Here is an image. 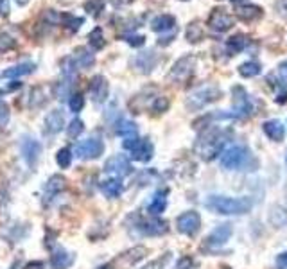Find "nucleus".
Returning a JSON list of instances; mask_svg holds the SVG:
<instances>
[{
    "label": "nucleus",
    "instance_id": "obj_26",
    "mask_svg": "<svg viewBox=\"0 0 287 269\" xmlns=\"http://www.w3.org/2000/svg\"><path fill=\"white\" fill-rule=\"evenodd\" d=\"M72 59H74L77 68H90L95 63V56L86 49H77L76 54L72 56Z\"/></svg>",
    "mask_w": 287,
    "mask_h": 269
},
{
    "label": "nucleus",
    "instance_id": "obj_41",
    "mask_svg": "<svg viewBox=\"0 0 287 269\" xmlns=\"http://www.w3.org/2000/svg\"><path fill=\"white\" fill-rule=\"evenodd\" d=\"M167 108H169V101H167L165 97H156L154 99V103H152V110L158 113L165 112Z\"/></svg>",
    "mask_w": 287,
    "mask_h": 269
},
{
    "label": "nucleus",
    "instance_id": "obj_7",
    "mask_svg": "<svg viewBox=\"0 0 287 269\" xmlns=\"http://www.w3.org/2000/svg\"><path fill=\"white\" fill-rule=\"evenodd\" d=\"M104 172L110 174V178H122L133 172V165L124 154H115L104 163Z\"/></svg>",
    "mask_w": 287,
    "mask_h": 269
},
{
    "label": "nucleus",
    "instance_id": "obj_34",
    "mask_svg": "<svg viewBox=\"0 0 287 269\" xmlns=\"http://www.w3.org/2000/svg\"><path fill=\"white\" fill-rule=\"evenodd\" d=\"M170 259H172V253H163L161 257L154 259L152 262H149V264H145L144 268H140V269H165L167 266H169Z\"/></svg>",
    "mask_w": 287,
    "mask_h": 269
},
{
    "label": "nucleus",
    "instance_id": "obj_27",
    "mask_svg": "<svg viewBox=\"0 0 287 269\" xmlns=\"http://www.w3.org/2000/svg\"><path fill=\"white\" fill-rule=\"evenodd\" d=\"M74 85V76H63V81H59L54 92H56V97L59 101H67V97H70V90Z\"/></svg>",
    "mask_w": 287,
    "mask_h": 269
},
{
    "label": "nucleus",
    "instance_id": "obj_5",
    "mask_svg": "<svg viewBox=\"0 0 287 269\" xmlns=\"http://www.w3.org/2000/svg\"><path fill=\"white\" fill-rule=\"evenodd\" d=\"M250 158V151L244 145H232V147H228L221 154V165L224 169L235 170L246 165Z\"/></svg>",
    "mask_w": 287,
    "mask_h": 269
},
{
    "label": "nucleus",
    "instance_id": "obj_9",
    "mask_svg": "<svg viewBox=\"0 0 287 269\" xmlns=\"http://www.w3.org/2000/svg\"><path fill=\"white\" fill-rule=\"evenodd\" d=\"M158 61H160V58L154 50H144V52L135 54L133 59H131V65L140 74H151L156 68Z\"/></svg>",
    "mask_w": 287,
    "mask_h": 269
},
{
    "label": "nucleus",
    "instance_id": "obj_35",
    "mask_svg": "<svg viewBox=\"0 0 287 269\" xmlns=\"http://www.w3.org/2000/svg\"><path fill=\"white\" fill-rule=\"evenodd\" d=\"M83 130H85V122L81 121V119H72L67 126V134L70 138H77V136H81Z\"/></svg>",
    "mask_w": 287,
    "mask_h": 269
},
{
    "label": "nucleus",
    "instance_id": "obj_46",
    "mask_svg": "<svg viewBox=\"0 0 287 269\" xmlns=\"http://www.w3.org/2000/svg\"><path fill=\"white\" fill-rule=\"evenodd\" d=\"M9 11H11L9 0H0V14H2V16H7Z\"/></svg>",
    "mask_w": 287,
    "mask_h": 269
},
{
    "label": "nucleus",
    "instance_id": "obj_16",
    "mask_svg": "<svg viewBox=\"0 0 287 269\" xmlns=\"http://www.w3.org/2000/svg\"><path fill=\"white\" fill-rule=\"evenodd\" d=\"M65 185H67V181H65V178H63L61 174L50 176L49 181H47V185H45L43 205H47V201H49V199H54V196H58L63 188H65Z\"/></svg>",
    "mask_w": 287,
    "mask_h": 269
},
{
    "label": "nucleus",
    "instance_id": "obj_38",
    "mask_svg": "<svg viewBox=\"0 0 287 269\" xmlns=\"http://www.w3.org/2000/svg\"><path fill=\"white\" fill-rule=\"evenodd\" d=\"M85 9L92 16H99L101 11L104 9V0H88L85 4Z\"/></svg>",
    "mask_w": 287,
    "mask_h": 269
},
{
    "label": "nucleus",
    "instance_id": "obj_49",
    "mask_svg": "<svg viewBox=\"0 0 287 269\" xmlns=\"http://www.w3.org/2000/svg\"><path fill=\"white\" fill-rule=\"evenodd\" d=\"M278 70H280L282 77H287V61H282V63H280V67H278Z\"/></svg>",
    "mask_w": 287,
    "mask_h": 269
},
{
    "label": "nucleus",
    "instance_id": "obj_14",
    "mask_svg": "<svg viewBox=\"0 0 287 269\" xmlns=\"http://www.w3.org/2000/svg\"><path fill=\"white\" fill-rule=\"evenodd\" d=\"M251 112V103L242 88H233V117H246Z\"/></svg>",
    "mask_w": 287,
    "mask_h": 269
},
{
    "label": "nucleus",
    "instance_id": "obj_4",
    "mask_svg": "<svg viewBox=\"0 0 287 269\" xmlns=\"http://www.w3.org/2000/svg\"><path fill=\"white\" fill-rule=\"evenodd\" d=\"M74 154L81 160H95L101 154H104V142L101 136H88L81 140L74 147Z\"/></svg>",
    "mask_w": 287,
    "mask_h": 269
},
{
    "label": "nucleus",
    "instance_id": "obj_51",
    "mask_svg": "<svg viewBox=\"0 0 287 269\" xmlns=\"http://www.w3.org/2000/svg\"><path fill=\"white\" fill-rule=\"evenodd\" d=\"M16 2H18V5H25L29 0H16Z\"/></svg>",
    "mask_w": 287,
    "mask_h": 269
},
{
    "label": "nucleus",
    "instance_id": "obj_3",
    "mask_svg": "<svg viewBox=\"0 0 287 269\" xmlns=\"http://www.w3.org/2000/svg\"><path fill=\"white\" fill-rule=\"evenodd\" d=\"M221 97V90L214 85H205L196 88L194 92H190L185 101V106L190 110V112H199L205 106H208L210 103L217 101Z\"/></svg>",
    "mask_w": 287,
    "mask_h": 269
},
{
    "label": "nucleus",
    "instance_id": "obj_36",
    "mask_svg": "<svg viewBox=\"0 0 287 269\" xmlns=\"http://www.w3.org/2000/svg\"><path fill=\"white\" fill-rule=\"evenodd\" d=\"M72 151L68 147H61L58 151V154H56V161H58V165L61 167V169H68L72 163Z\"/></svg>",
    "mask_w": 287,
    "mask_h": 269
},
{
    "label": "nucleus",
    "instance_id": "obj_2",
    "mask_svg": "<svg viewBox=\"0 0 287 269\" xmlns=\"http://www.w3.org/2000/svg\"><path fill=\"white\" fill-rule=\"evenodd\" d=\"M224 134L219 130H206L196 142V151L203 160H212L223 151Z\"/></svg>",
    "mask_w": 287,
    "mask_h": 269
},
{
    "label": "nucleus",
    "instance_id": "obj_18",
    "mask_svg": "<svg viewBox=\"0 0 287 269\" xmlns=\"http://www.w3.org/2000/svg\"><path fill=\"white\" fill-rule=\"evenodd\" d=\"M74 260H76V257L72 255L70 251L58 248V250L50 255V266H52V269H67L74 264Z\"/></svg>",
    "mask_w": 287,
    "mask_h": 269
},
{
    "label": "nucleus",
    "instance_id": "obj_32",
    "mask_svg": "<svg viewBox=\"0 0 287 269\" xmlns=\"http://www.w3.org/2000/svg\"><path fill=\"white\" fill-rule=\"evenodd\" d=\"M260 63L257 61H246L242 63L241 67H239V74H241L242 77H255L260 74Z\"/></svg>",
    "mask_w": 287,
    "mask_h": 269
},
{
    "label": "nucleus",
    "instance_id": "obj_43",
    "mask_svg": "<svg viewBox=\"0 0 287 269\" xmlns=\"http://www.w3.org/2000/svg\"><path fill=\"white\" fill-rule=\"evenodd\" d=\"M83 23H85V18H70V20H68V23H67V29L70 32H76L77 29L83 25Z\"/></svg>",
    "mask_w": 287,
    "mask_h": 269
},
{
    "label": "nucleus",
    "instance_id": "obj_1",
    "mask_svg": "<svg viewBox=\"0 0 287 269\" xmlns=\"http://www.w3.org/2000/svg\"><path fill=\"white\" fill-rule=\"evenodd\" d=\"M250 197H228V196H210L205 206L208 210L221 215H241L251 210Z\"/></svg>",
    "mask_w": 287,
    "mask_h": 269
},
{
    "label": "nucleus",
    "instance_id": "obj_22",
    "mask_svg": "<svg viewBox=\"0 0 287 269\" xmlns=\"http://www.w3.org/2000/svg\"><path fill=\"white\" fill-rule=\"evenodd\" d=\"M264 133L268 134L271 140H275V142H280V140H284V134H286V126H284L280 121H277V119H273V121H266Z\"/></svg>",
    "mask_w": 287,
    "mask_h": 269
},
{
    "label": "nucleus",
    "instance_id": "obj_12",
    "mask_svg": "<svg viewBox=\"0 0 287 269\" xmlns=\"http://www.w3.org/2000/svg\"><path fill=\"white\" fill-rule=\"evenodd\" d=\"M137 226V232L142 233V235H163V233L169 230L165 221L158 219V217H152V219H144V221H139V223L135 224Z\"/></svg>",
    "mask_w": 287,
    "mask_h": 269
},
{
    "label": "nucleus",
    "instance_id": "obj_6",
    "mask_svg": "<svg viewBox=\"0 0 287 269\" xmlns=\"http://www.w3.org/2000/svg\"><path fill=\"white\" fill-rule=\"evenodd\" d=\"M196 58L194 56H183V58H179L178 61L172 65V68H170L169 72V77L172 81H176V83H183V81H187L188 77L194 74V68H196Z\"/></svg>",
    "mask_w": 287,
    "mask_h": 269
},
{
    "label": "nucleus",
    "instance_id": "obj_50",
    "mask_svg": "<svg viewBox=\"0 0 287 269\" xmlns=\"http://www.w3.org/2000/svg\"><path fill=\"white\" fill-rule=\"evenodd\" d=\"M97 269H113V268H112L110 264H103V266H99Z\"/></svg>",
    "mask_w": 287,
    "mask_h": 269
},
{
    "label": "nucleus",
    "instance_id": "obj_45",
    "mask_svg": "<svg viewBox=\"0 0 287 269\" xmlns=\"http://www.w3.org/2000/svg\"><path fill=\"white\" fill-rule=\"evenodd\" d=\"M190 268H192V259H190V257H183V259H179L178 269H190Z\"/></svg>",
    "mask_w": 287,
    "mask_h": 269
},
{
    "label": "nucleus",
    "instance_id": "obj_24",
    "mask_svg": "<svg viewBox=\"0 0 287 269\" xmlns=\"http://www.w3.org/2000/svg\"><path fill=\"white\" fill-rule=\"evenodd\" d=\"M174 25H176V18L170 16V14H160V16H156L151 22V29L154 32L170 31V29H174Z\"/></svg>",
    "mask_w": 287,
    "mask_h": 269
},
{
    "label": "nucleus",
    "instance_id": "obj_33",
    "mask_svg": "<svg viewBox=\"0 0 287 269\" xmlns=\"http://www.w3.org/2000/svg\"><path fill=\"white\" fill-rule=\"evenodd\" d=\"M88 41H90V45H92V49H95V50H101L104 47V36H103V29L101 27H95L94 31L90 32V36H88Z\"/></svg>",
    "mask_w": 287,
    "mask_h": 269
},
{
    "label": "nucleus",
    "instance_id": "obj_17",
    "mask_svg": "<svg viewBox=\"0 0 287 269\" xmlns=\"http://www.w3.org/2000/svg\"><path fill=\"white\" fill-rule=\"evenodd\" d=\"M65 128V115L61 110H52L45 117V131L49 134H58Z\"/></svg>",
    "mask_w": 287,
    "mask_h": 269
},
{
    "label": "nucleus",
    "instance_id": "obj_40",
    "mask_svg": "<svg viewBox=\"0 0 287 269\" xmlns=\"http://www.w3.org/2000/svg\"><path fill=\"white\" fill-rule=\"evenodd\" d=\"M14 47L13 36H9L7 32H0V50H7Z\"/></svg>",
    "mask_w": 287,
    "mask_h": 269
},
{
    "label": "nucleus",
    "instance_id": "obj_48",
    "mask_svg": "<svg viewBox=\"0 0 287 269\" xmlns=\"http://www.w3.org/2000/svg\"><path fill=\"white\" fill-rule=\"evenodd\" d=\"M25 269H43V264L41 262H29Z\"/></svg>",
    "mask_w": 287,
    "mask_h": 269
},
{
    "label": "nucleus",
    "instance_id": "obj_44",
    "mask_svg": "<svg viewBox=\"0 0 287 269\" xmlns=\"http://www.w3.org/2000/svg\"><path fill=\"white\" fill-rule=\"evenodd\" d=\"M126 40H128V43H130L131 47H142V45L145 43V38H144L142 34L140 36H128Z\"/></svg>",
    "mask_w": 287,
    "mask_h": 269
},
{
    "label": "nucleus",
    "instance_id": "obj_28",
    "mask_svg": "<svg viewBox=\"0 0 287 269\" xmlns=\"http://www.w3.org/2000/svg\"><path fill=\"white\" fill-rule=\"evenodd\" d=\"M115 131L119 136H124V138H128V136H137V134H139L137 124H135L133 121H126V119H121V121L117 122Z\"/></svg>",
    "mask_w": 287,
    "mask_h": 269
},
{
    "label": "nucleus",
    "instance_id": "obj_19",
    "mask_svg": "<svg viewBox=\"0 0 287 269\" xmlns=\"http://www.w3.org/2000/svg\"><path fill=\"white\" fill-rule=\"evenodd\" d=\"M154 154V147L147 138H140V142L137 143V147L131 151V158L137 161H149Z\"/></svg>",
    "mask_w": 287,
    "mask_h": 269
},
{
    "label": "nucleus",
    "instance_id": "obj_52",
    "mask_svg": "<svg viewBox=\"0 0 287 269\" xmlns=\"http://www.w3.org/2000/svg\"><path fill=\"white\" fill-rule=\"evenodd\" d=\"M18 266H20V262H14L13 268H11V269H18Z\"/></svg>",
    "mask_w": 287,
    "mask_h": 269
},
{
    "label": "nucleus",
    "instance_id": "obj_30",
    "mask_svg": "<svg viewBox=\"0 0 287 269\" xmlns=\"http://www.w3.org/2000/svg\"><path fill=\"white\" fill-rule=\"evenodd\" d=\"M260 14H262V9L257 7V5H239L237 7V16L241 18V20H246V22H250V20H255V18H259Z\"/></svg>",
    "mask_w": 287,
    "mask_h": 269
},
{
    "label": "nucleus",
    "instance_id": "obj_39",
    "mask_svg": "<svg viewBox=\"0 0 287 269\" xmlns=\"http://www.w3.org/2000/svg\"><path fill=\"white\" fill-rule=\"evenodd\" d=\"M9 117H11V115H9V106L5 103H2V101H0V130L7 126Z\"/></svg>",
    "mask_w": 287,
    "mask_h": 269
},
{
    "label": "nucleus",
    "instance_id": "obj_31",
    "mask_svg": "<svg viewBox=\"0 0 287 269\" xmlns=\"http://www.w3.org/2000/svg\"><path fill=\"white\" fill-rule=\"evenodd\" d=\"M185 38H187L190 43H197V41H201V38H203L201 23H199V22H190V23H188L187 31H185Z\"/></svg>",
    "mask_w": 287,
    "mask_h": 269
},
{
    "label": "nucleus",
    "instance_id": "obj_20",
    "mask_svg": "<svg viewBox=\"0 0 287 269\" xmlns=\"http://www.w3.org/2000/svg\"><path fill=\"white\" fill-rule=\"evenodd\" d=\"M36 68L34 63H20V65H14V67H9L7 70L2 72V77H9V79H16V77H23L32 74Z\"/></svg>",
    "mask_w": 287,
    "mask_h": 269
},
{
    "label": "nucleus",
    "instance_id": "obj_25",
    "mask_svg": "<svg viewBox=\"0 0 287 269\" xmlns=\"http://www.w3.org/2000/svg\"><path fill=\"white\" fill-rule=\"evenodd\" d=\"M145 255H147V250L144 246L131 248V250H128L126 253H122L121 262H124V264H128V266H133V264H137L139 260H142Z\"/></svg>",
    "mask_w": 287,
    "mask_h": 269
},
{
    "label": "nucleus",
    "instance_id": "obj_8",
    "mask_svg": "<svg viewBox=\"0 0 287 269\" xmlns=\"http://www.w3.org/2000/svg\"><path fill=\"white\" fill-rule=\"evenodd\" d=\"M176 226H178L179 233L192 237V235H196V233H197V230L201 228V217H199V214H197V212H194V210L183 212L181 215H178V219H176Z\"/></svg>",
    "mask_w": 287,
    "mask_h": 269
},
{
    "label": "nucleus",
    "instance_id": "obj_42",
    "mask_svg": "<svg viewBox=\"0 0 287 269\" xmlns=\"http://www.w3.org/2000/svg\"><path fill=\"white\" fill-rule=\"evenodd\" d=\"M140 142V138H139V134L137 136H128V138H124L122 140V147L126 149V151H133L135 147H137V143Z\"/></svg>",
    "mask_w": 287,
    "mask_h": 269
},
{
    "label": "nucleus",
    "instance_id": "obj_11",
    "mask_svg": "<svg viewBox=\"0 0 287 269\" xmlns=\"http://www.w3.org/2000/svg\"><path fill=\"white\" fill-rule=\"evenodd\" d=\"M233 16L230 13H226V9L217 7L212 11V14L208 16V25L210 29H214L215 32H224L228 31L230 27H233Z\"/></svg>",
    "mask_w": 287,
    "mask_h": 269
},
{
    "label": "nucleus",
    "instance_id": "obj_47",
    "mask_svg": "<svg viewBox=\"0 0 287 269\" xmlns=\"http://www.w3.org/2000/svg\"><path fill=\"white\" fill-rule=\"evenodd\" d=\"M277 264L280 266V268L287 269V251H284V253H280V255L277 257Z\"/></svg>",
    "mask_w": 287,
    "mask_h": 269
},
{
    "label": "nucleus",
    "instance_id": "obj_13",
    "mask_svg": "<svg viewBox=\"0 0 287 269\" xmlns=\"http://www.w3.org/2000/svg\"><path fill=\"white\" fill-rule=\"evenodd\" d=\"M110 94V85L104 76H95L90 81V97L94 101V104H103L108 99Z\"/></svg>",
    "mask_w": 287,
    "mask_h": 269
},
{
    "label": "nucleus",
    "instance_id": "obj_29",
    "mask_svg": "<svg viewBox=\"0 0 287 269\" xmlns=\"http://www.w3.org/2000/svg\"><path fill=\"white\" fill-rule=\"evenodd\" d=\"M248 45H250V38H248V36H244V34H235V36H232L228 41H226V47H228V50L232 54L242 52Z\"/></svg>",
    "mask_w": 287,
    "mask_h": 269
},
{
    "label": "nucleus",
    "instance_id": "obj_21",
    "mask_svg": "<svg viewBox=\"0 0 287 269\" xmlns=\"http://www.w3.org/2000/svg\"><path fill=\"white\" fill-rule=\"evenodd\" d=\"M101 190L106 197H119L124 192V185L121 178H108L101 183Z\"/></svg>",
    "mask_w": 287,
    "mask_h": 269
},
{
    "label": "nucleus",
    "instance_id": "obj_37",
    "mask_svg": "<svg viewBox=\"0 0 287 269\" xmlns=\"http://www.w3.org/2000/svg\"><path fill=\"white\" fill-rule=\"evenodd\" d=\"M68 108H70L72 113H79L83 108H85V97L83 94H74L68 97Z\"/></svg>",
    "mask_w": 287,
    "mask_h": 269
},
{
    "label": "nucleus",
    "instance_id": "obj_23",
    "mask_svg": "<svg viewBox=\"0 0 287 269\" xmlns=\"http://www.w3.org/2000/svg\"><path fill=\"white\" fill-rule=\"evenodd\" d=\"M167 208V190H158L149 203L147 210L151 215H160Z\"/></svg>",
    "mask_w": 287,
    "mask_h": 269
},
{
    "label": "nucleus",
    "instance_id": "obj_15",
    "mask_svg": "<svg viewBox=\"0 0 287 269\" xmlns=\"http://www.w3.org/2000/svg\"><path fill=\"white\" fill-rule=\"evenodd\" d=\"M232 226L230 224H219L217 228L214 230V232L206 237V244L212 248H219V246H224L226 242L230 241V237H232Z\"/></svg>",
    "mask_w": 287,
    "mask_h": 269
},
{
    "label": "nucleus",
    "instance_id": "obj_10",
    "mask_svg": "<svg viewBox=\"0 0 287 269\" xmlns=\"http://www.w3.org/2000/svg\"><path fill=\"white\" fill-rule=\"evenodd\" d=\"M41 151H43V145L36 138H32V136L22 138V158L31 169H34L36 163L40 161Z\"/></svg>",
    "mask_w": 287,
    "mask_h": 269
}]
</instances>
